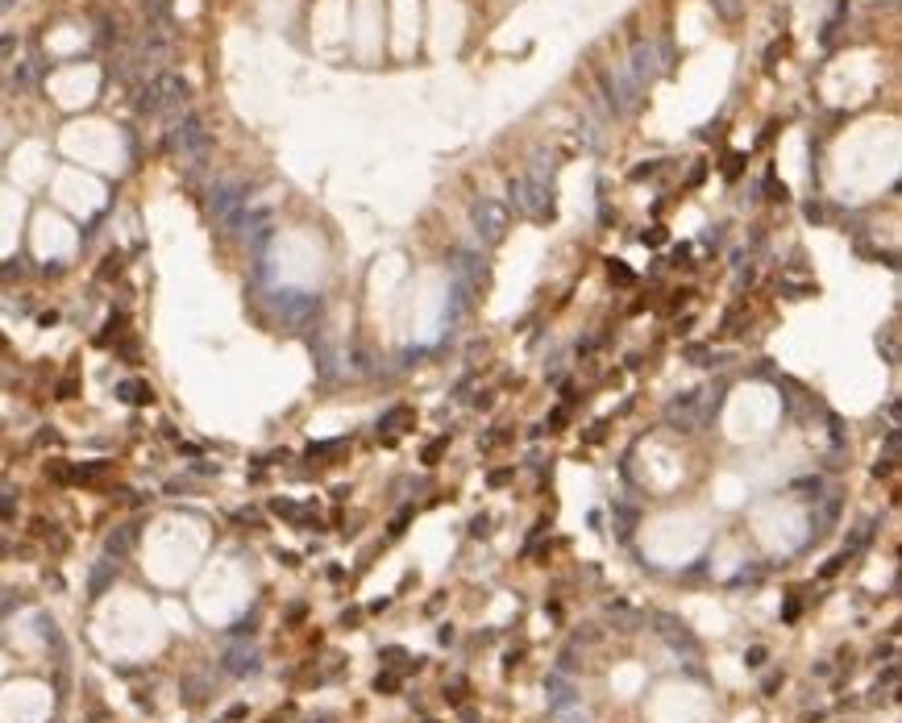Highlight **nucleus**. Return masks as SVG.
<instances>
[{"instance_id": "1", "label": "nucleus", "mask_w": 902, "mask_h": 723, "mask_svg": "<svg viewBox=\"0 0 902 723\" xmlns=\"http://www.w3.org/2000/svg\"><path fill=\"white\" fill-rule=\"evenodd\" d=\"M163 146H167V154H171L179 167H187V171H200V167H208V158H212V137L204 129V121L191 117V113L171 121Z\"/></svg>"}, {"instance_id": "2", "label": "nucleus", "mask_w": 902, "mask_h": 723, "mask_svg": "<svg viewBox=\"0 0 902 723\" xmlns=\"http://www.w3.org/2000/svg\"><path fill=\"white\" fill-rule=\"evenodd\" d=\"M187 100H191V84L175 71H163L154 84L137 91V113H171L175 117L187 108Z\"/></svg>"}, {"instance_id": "3", "label": "nucleus", "mask_w": 902, "mask_h": 723, "mask_svg": "<svg viewBox=\"0 0 902 723\" xmlns=\"http://www.w3.org/2000/svg\"><path fill=\"white\" fill-rule=\"evenodd\" d=\"M507 196H512V204H516V212H524V217H533V221H549L553 217V191H549V183H537V179H512L507 183Z\"/></svg>"}, {"instance_id": "4", "label": "nucleus", "mask_w": 902, "mask_h": 723, "mask_svg": "<svg viewBox=\"0 0 902 723\" xmlns=\"http://www.w3.org/2000/svg\"><path fill=\"white\" fill-rule=\"evenodd\" d=\"M670 67V50L661 42H636L632 46V67H628V75L644 88V84H653L661 71Z\"/></svg>"}, {"instance_id": "5", "label": "nucleus", "mask_w": 902, "mask_h": 723, "mask_svg": "<svg viewBox=\"0 0 902 723\" xmlns=\"http://www.w3.org/2000/svg\"><path fill=\"white\" fill-rule=\"evenodd\" d=\"M246 200H250V187L237 183V179H221L212 191H208V208H212V217L225 221V225L237 221V212H246Z\"/></svg>"}, {"instance_id": "6", "label": "nucleus", "mask_w": 902, "mask_h": 723, "mask_svg": "<svg viewBox=\"0 0 902 723\" xmlns=\"http://www.w3.org/2000/svg\"><path fill=\"white\" fill-rule=\"evenodd\" d=\"M474 233L483 237V245H495L507 233V208L499 200H478L474 204Z\"/></svg>"}, {"instance_id": "7", "label": "nucleus", "mask_w": 902, "mask_h": 723, "mask_svg": "<svg viewBox=\"0 0 902 723\" xmlns=\"http://www.w3.org/2000/svg\"><path fill=\"white\" fill-rule=\"evenodd\" d=\"M603 84H607V100H611V108H616V113H632V108H636V100H640V84L628 75V67H620V71H616V75H607Z\"/></svg>"}, {"instance_id": "8", "label": "nucleus", "mask_w": 902, "mask_h": 723, "mask_svg": "<svg viewBox=\"0 0 902 723\" xmlns=\"http://www.w3.org/2000/svg\"><path fill=\"white\" fill-rule=\"evenodd\" d=\"M666 420L674 428H699V420H703V395L699 391H682L674 404L666 407Z\"/></svg>"}, {"instance_id": "9", "label": "nucleus", "mask_w": 902, "mask_h": 723, "mask_svg": "<svg viewBox=\"0 0 902 723\" xmlns=\"http://www.w3.org/2000/svg\"><path fill=\"white\" fill-rule=\"evenodd\" d=\"M117 395H121L125 404H150V399H154L146 383H121V387H117Z\"/></svg>"}, {"instance_id": "10", "label": "nucleus", "mask_w": 902, "mask_h": 723, "mask_svg": "<svg viewBox=\"0 0 902 723\" xmlns=\"http://www.w3.org/2000/svg\"><path fill=\"white\" fill-rule=\"evenodd\" d=\"M34 79H38V67H34V63H21V67H17V84L25 88V84H34Z\"/></svg>"}, {"instance_id": "11", "label": "nucleus", "mask_w": 902, "mask_h": 723, "mask_svg": "<svg viewBox=\"0 0 902 723\" xmlns=\"http://www.w3.org/2000/svg\"><path fill=\"white\" fill-rule=\"evenodd\" d=\"M146 13L163 25V21H167V0H146Z\"/></svg>"}, {"instance_id": "12", "label": "nucleus", "mask_w": 902, "mask_h": 723, "mask_svg": "<svg viewBox=\"0 0 902 723\" xmlns=\"http://www.w3.org/2000/svg\"><path fill=\"white\" fill-rule=\"evenodd\" d=\"M716 8H720V17H728V21L740 13V4H736V0H716Z\"/></svg>"}, {"instance_id": "13", "label": "nucleus", "mask_w": 902, "mask_h": 723, "mask_svg": "<svg viewBox=\"0 0 902 723\" xmlns=\"http://www.w3.org/2000/svg\"><path fill=\"white\" fill-rule=\"evenodd\" d=\"M13 50H17V38H13V34H4V38H0V58H8Z\"/></svg>"}, {"instance_id": "14", "label": "nucleus", "mask_w": 902, "mask_h": 723, "mask_svg": "<svg viewBox=\"0 0 902 723\" xmlns=\"http://www.w3.org/2000/svg\"><path fill=\"white\" fill-rule=\"evenodd\" d=\"M441 449H445V441H437V445H428V453H424V461H428V466H433V461H437V457H441Z\"/></svg>"}, {"instance_id": "15", "label": "nucleus", "mask_w": 902, "mask_h": 723, "mask_svg": "<svg viewBox=\"0 0 902 723\" xmlns=\"http://www.w3.org/2000/svg\"><path fill=\"white\" fill-rule=\"evenodd\" d=\"M640 241H644V245H657V241H666V233H661V229H653V233H644Z\"/></svg>"}, {"instance_id": "16", "label": "nucleus", "mask_w": 902, "mask_h": 723, "mask_svg": "<svg viewBox=\"0 0 902 723\" xmlns=\"http://www.w3.org/2000/svg\"><path fill=\"white\" fill-rule=\"evenodd\" d=\"M611 274H616V279H620V283H632V271H624V267H620V262H611Z\"/></svg>"}, {"instance_id": "17", "label": "nucleus", "mask_w": 902, "mask_h": 723, "mask_svg": "<svg viewBox=\"0 0 902 723\" xmlns=\"http://www.w3.org/2000/svg\"><path fill=\"white\" fill-rule=\"evenodd\" d=\"M873 4H894V0H873Z\"/></svg>"}]
</instances>
